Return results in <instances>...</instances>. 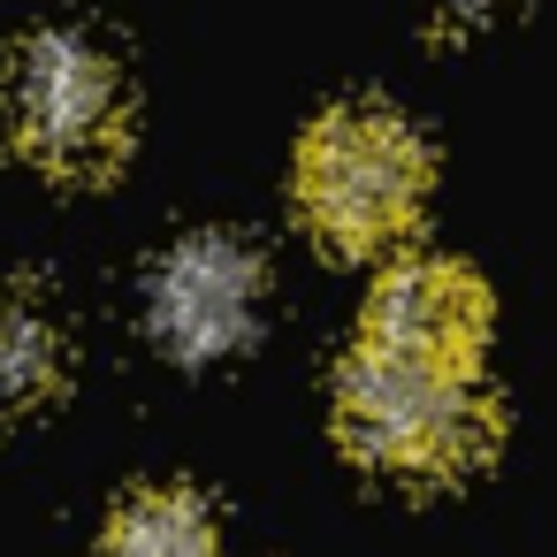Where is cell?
Instances as JSON below:
<instances>
[{"mask_svg":"<svg viewBox=\"0 0 557 557\" xmlns=\"http://www.w3.org/2000/svg\"><path fill=\"white\" fill-rule=\"evenodd\" d=\"M336 428L367 466L443 481V473H466L488 450L496 412H488L481 367L359 344L344 359V382H336Z\"/></svg>","mask_w":557,"mask_h":557,"instance_id":"cell-1","label":"cell"},{"mask_svg":"<svg viewBox=\"0 0 557 557\" xmlns=\"http://www.w3.org/2000/svg\"><path fill=\"white\" fill-rule=\"evenodd\" d=\"M428 153L389 108H336L298 146V207L336 252H382L420 222Z\"/></svg>","mask_w":557,"mask_h":557,"instance_id":"cell-2","label":"cell"},{"mask_svg":"<svg viewBox=\"0 0 557 557\" xmlns=\"http://www.w3.org/2000/svg\"><path fill=\"white\" fill-rule=\"evenodd\" d=\"M9 131L24 146V161H39L47 176L92 184L123 161L131 146V92L123 70L85 39V32H39L16 54V85H9Z\"/></svg>","mask_w":557,"mask_h":557,"instance_id":"cell-3","label":"cell"},{"mask_svg":"<svg viewBox=\"0 0 557 557\" xmlns=\"http://www.w3.org/2000/svg\"><path fill=\"white\" fill-rule=\"evenodd\" d=\"M260 260L245 237H222V230H199L184 237L161 268H153V290H146V321L161 336V351L176 359H222L237 351L252 329H260Z\"/></svg>","mask_w":557,"mask_h":557,"instance_id":"cell-4","label":"cell"},{"mask_svg":"<svg viewBox=\"0 0 557 557\" xmlns=\"http://www.w3.org/2000/svg\"><path fill=\"white\" fill-rule=\"evenodd\" d=\"M481 336H488V290L450 260H397L367 298V344L382 351L481 367Z\"/></svg>","mask_w":557,"mask_h":557,"instance_id":"cell-5","label":"cell"},{"mask_svg":"<svg viewBox=\"0 0 557 557\" xmlns=\"http://www.w3.org/2000/svg\"><path fill=\"white\" fill-rule=\"evenodd\" d=\"M100 557H214V519L191 488H138L115 511Z\"/></svg>","mask_w":557,"mask_h":557,"instance_id":"cell-6","label":"cell"},{"mask_svg":"<svg viewBox=\"0 0 557 557\" xmlns=\"http://www.w3.org/2000/svg\"><path fill=\"white\" fill-rule=\"evenodd\" d=\"M62 374H70L62 329H54L39 306L9 298V306H0V412H32V405H47V397L62 389Z\"/></svg>","mask_w":557,"mask_h":557,"instance_id":"cell-7","label":"cell"}]
</instances>
